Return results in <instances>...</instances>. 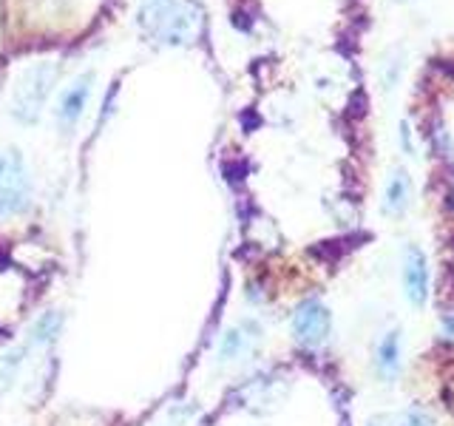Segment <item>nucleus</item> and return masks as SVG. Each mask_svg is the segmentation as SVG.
Returning <instances> with one entry per match:
<instances>
[{
  "label": "nucleus",
  "instance_id": "obj_1",
  "mask_svg": "<svg viewBox=\"0 0 454 426\" xmlns=\"http://www.w3.org/2000/svg\"><path fill=\"white\" fill-rule=\"evenodd\" d=\"M196 12L184 0H142L139 23L162 43H188L196 32Z\"/></svg>",
  "mask_w": 454,
  "mask_h": 426
},
{
  "label": "nucleus",
  "instance_id": "obj_2",
  "mask_svg": "<svg viewBox=\"0 0 454 426\" xmlns=\"http://www.w3.org/2000/svg\"><path fill=\"white\" fill-rule=\"evenodd\" d=\"M57 80V66L54 63H35L28 66L12 94V117L20 120L23 125L37 122L43 106L51 94V85Z\"/></svg>",
  "mask_w": 454,
  "mask_h": 426
},
{
  "label": "nucleus",
  "instance_id": "obj_3",
  "mask_svg": "<svg viewBox=\"0 0 454 426\" xmlns=\"http://www.w3.org/2000/svg\"><path fill=\"white\" fill-rule=\"evenodd\" d=\"M32 205V179L18 151H0V219L18 217Z\"/></svg>",
  "mask_w": 454,
  "mask_h": 426
},
{
  "label": "nucleus",
  "instance_id": "obj_4",
  "mask_svg": "<svg viewBox=\"0 0 454 426\" xmlns=\"http://www.w3.org/2000/svg\"><path fill=\"white\" fill-rule=\"evenodd\" d=\"M330 324L333 316L318 298H307V302L298 304V310L293 312V335L298 344L304 347H318L330 335Z\"/></svg>",
  "mask_w": 454,
  "mask_h": 426
},
{
  "label": "nucleus",
  "instance_id": "obj_5",
  "mask_svg": "<svg viewBox=\"0 0 454 426\" xmlns=\"http://www.w3.org/2000/svg\"><path fill=\"white\" fill-rule=\"evenodd\" d=\"M403 293L415 307H423L429 296V267L418 248H406L403 253Z\"/></svg>",
  "mask_w": 454,
  "mask_h": 426
},
{
  "label": "nucleus",
  "instance_id": "obj_6",
  "mask_svg": "<svg viewBox=\"0 0 454 426\" xmlns=\"http://www.w3.org/2000/svg\"><path fill=\"white\" fill-rule=\"evenodd\" d=\"M91 83H94V75L91 71H85L82 77H77L60 94V103H57V122H60L63 128H74L77 120L82 117V108H85V103H89V94H91Z\"/></svg>",
  "mask_w": 454,
  "mask_h": 426
},
{
  "label": "nucleus",
  "instance_id": "obj_7",
  "mask_svg": "<svg viewBox=\"0 0 454 426\" xmlns=\"http://www.w3.org/2000/svg\"><path fill=\"white\" fill-rule=\"evenodd\" d=\"M255 338H259V327H255L253 321H245L239 327H231L222 341H219V359L222 361H233V359H241L253 344Z\"/></svg>",
  "mask_w": 454,
  "mask_h": 426
},
{
  "label": "nucleus",
  "instance_id": "obj_8",
  "mask_svg": "<svg viewBox=\"0 0 454 426\" xmlns=\"http://www.w3.org/2000/svg\"><path fill=\"white\" fill-rule=\"evenodd\" d=\"M60 330H63V316L57 310H46L32 321V327H28V341H32L35 347H49L51 341L60 335Z\"/></svg>",
  "mask_w": 454,
  "mask_h": 426
},
{
  "label": "nucleus",
  "instance_id": "obj_9",
  "mask_svg": "<svg viewBox=\"0 0 454 426\" xmlns=\"http://www.w3.org/2000/svg\"><path fill=\"white\" fill-rule=\"evenodd\" d=\"M378 369L383 378H395L401 369V333H387L378 344Z\"/></svg>",
  "mask_w": 454,
  "mask_h": 426
},
{
  "label": "nucleus",
  "instance_id": "obj_10",
  "mask_svg": "<svg viewBox=\"0 0 454 426\" xmlns=\"http://www.w3.org/2000/svg\"><path fill=\"white\" fill-rule=\"evenodd\" d=\"M409 177L403 174V170H395V177L389 179L387 185V199H383V210L392 213V217H401V213L406 210L409 205Z\"/></svg>",
  "mask_w": 454,
  "mask_h": 426
},
{
  "label": "nucleus",
  "instance_id": "obj_11",
  "mask_svg": "<svg viewBox=\"0 0 454 426\" xmlns=\"http://www.w3.org/2000/svg\"><path fill=\"white\" fill-rule=\"evenodd\" d=\"M23 361H26V347L12 350V352L4 355V359H0V395H4L12 387V383H14V378H18Z\"/></svg>",
  "mask_w": 454,
  "mask_h": 426
},
{
  "label": "nucleus",
  "instance_id": "obj_12",
  "mask_svg": "<svg viewBox=\"0 0 454 426\" xmlns=\"http://www.w3.org/2000/svg\"><path fill=\"white\" fill-rule=\"evenodd\" d=\"M403 426H429V418H426L423 412H409L403 418Z\"/></svg>",
  "mask_w": 454,
  "mask_h": 426
},
{
  "label": "nucleus",
  "instance_id": "obj_13",
  "mask_svg": "<svg viewBox=\"0 0 454 426\" xmlns=\"http://www.w3.org/2000/svg\"><path fill=\"white\" fill-rule=\"evenodd\" d=\"M369 426H380V423H378V421H372V423H369Z\"/></svg>",
  "mask_w": 454,
  "mask_h": 426
}]
</instances>
